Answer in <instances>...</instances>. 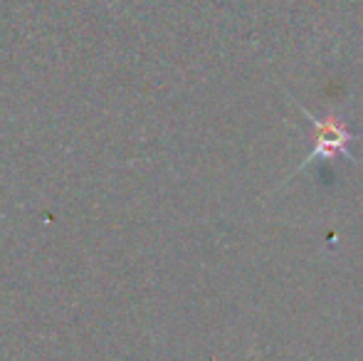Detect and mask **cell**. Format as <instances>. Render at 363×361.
I'll use <instances>...</instances> for the list:
<instances>
[{"instance_id":"cell-1","label":"cell","mask_w":363,"mask_h":361,"mask_svg":"<svg viewBox=\"0 0 363 361\" xmlns=\"http://www.w3.org/2000/svg\"><path fill=\"white\" fill-rule=\"evenodd\" d=\"M316 124V129H319V149L314 151V156H319V154H324V156H329V154H336V151H344L346 154V141L351 139L349 134H344L341 131V126L339 124H334V121H326V124H321V121H314ZM311 156V159H314Z\"/></svg>"}]
</instances>
